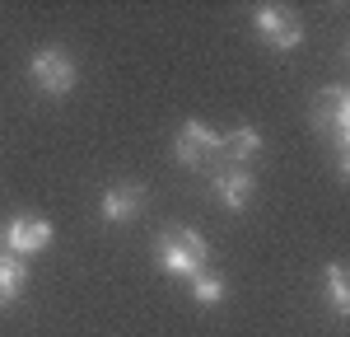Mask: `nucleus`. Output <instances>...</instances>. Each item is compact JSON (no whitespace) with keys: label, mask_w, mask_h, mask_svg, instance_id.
Segmentation results:
<instances>
[{"label":"nucleus","mask_w":350,"mask_h":337,"mask_svg":"<svg viewBox=\"0 0 350 337\" xmlns=\"http://www.w3.org/2000/svg\"><path fill=\"white\" fill-rule=\"evenodd\" d=\"M308 122H313V132H318L336 155L350 150V94L341 89V84H332V89H323V94L313 99Z\"/></svg>","instance_id":"nucleus-2"},{"label":"nucleus","mask_w":350,"mask_h":337,"mask_svg":"<svg viewBox=\"0 0 350 337\" xmlns=\"http://www.w3.org/2000/svg\"><path fill=\"white\" fill-rule=\"evenodd\" d=\"M206 258H211V244L196 229H187V225L163 229L159 244H154V262H159L163 272H173V277H201Z\"/></svg>","instance_id":"nucleus-1"},{"label":"nucleus","mask_w":350,"mask_h":337,"mask_svg":"<svg viewBox=\"0 0 350 337\" xmlns=\"http://www.w3.org/2000/svg\"><path fill=\"white\" fill-rule=\"evenodd\" d=\"M211 183H215V197L229 211H243L252 201V168H215Z\"/></svg>","instance_id":"nucleus-9"},{"label":"nucleus","mask_w":350,"mask_h":337,"mask_svg":"<svg viewBox=\"0 0 350 337\" xmlns=\"http://www.w3.org/2000/svg\"><path fill=\"white\" fill-rule=\"evenodd\" d=\"M28 75H33V84H38L42 94L66 99V94L75 89V61L61 52V47H42V52L28 56Z\"/></svg>","instance_id":"nucleus-3"},{"label":"nucleus","mask_w":350,"mask_h":337,"mask_svg":"<svg viewBox=\"0 0 350 337\" xmlns=\"http://www.w3.org/2000/svg\"><path fill=\"white\" fill-rule=\"evenodd\" d=\"M323 281H327V295H332V309H336V314L346 319V314H350V286H346V267H341V262H327Z\"/></svg>","instance_id":"nucleus-11"},{"label":"nucleus","mask_w":350,"mask_h":337,"mask_svg":"<svg viewBox=\"0 0 350 337\" xmlns=\"http://www.w3.org/2000/svg\"><path fill=\"white\" fill-rule=\"evenodd\" d=\"M262 155V132L257 127H234L219 136V155H215V168H247V160ZM211 168V173H215Z\"/></svg>","instance_id":"nucleus-6"},{"label":"nucleus","mask_w":350,"mask_h":337,"mask_svg":"<svg viewBox=\"0 0 350 337\" xmlns=\"http://www.w3.org/2000/svg\"><path fill=\"white\" fill-rule=\"evenodd\" d=\"M24 286H28V262L14 253H0V309L14 305L24 295Z\"/></svg>","instance_id":"nucleus-10"},{"label":"nucleus","mask_w":350,"mask_h":337,"mask_svg":"<svg viewBox=\"0 0 350 337\" xmlns=\"http://www.w3.org/2000/svg\"><path fill=\"white\" fill-rule=\"evenodd\" d=\"M252 28L267 38L275 52H295L299 42H304V24L295 19L290 5H257L252 10Z\"/></svg>","instance_id":"nucleus-4"},{"label":"nucleus","mask_w":350,"mask_h":337,"mask_svg":"<svg viewBox=\"0 0 350 337\" xmlns=\"http://www.w3.org/2000/svg\"><path fill=\"white\" fill-rule=\"evenodd\" d=\"M191 295H196L201 305H219V300H224V277H215V272L191 277Z\"/></svg>","instance_id":"nucleus-12"},{"label":"nucleus","mask_w":350,"mask_h":337,"mask_svg":"<svg viewBox=\"0 0 350 337\" xmlns=\"http://www.w3.org/2000/svg\"><path fill=\"white\" fill-rule=\"evenodd\" d=\"M219 155V132H211L206 122H183V132L173 136V160L187 168H215Z\"/></svg>","instance_id":"nucleus-5"},{"label":"nucleus","mask_w":350,"mask_h":337,"mask_svg":"<svg viewBox=\"0 0 350 337\" xmlns=\"http://www.w3.org/2000/svg\"><path fill=\"white\" fill-rule=\"evenodd\" d=\"M5 244L14 253V258H28V253H42L47 244H52V225L42 221V216H14L10 221V229H5Z\"/></svg>","instance_id":"nucleus-7"},{"label":"nucleus","mask_w":350,"mask_h":337,"mask_svg":"<svg viewBox=\"0 0 350 337\" xmlns=\"http://www.w3.org/2000/svg\"><path fill=\"white\" fill-rule=\"evenodd\" d=\"M140 206H145V188H140V183H117V188L103 192L98 216H103L108 225H122V221H135V216H140Z\"/></svg>","instance_id":"nucleus-8"}]
</instances>
